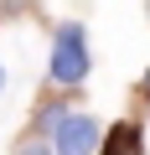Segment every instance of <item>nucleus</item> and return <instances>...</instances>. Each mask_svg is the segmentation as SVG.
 I'll use <instances>...</instances> for the list:
<instances>
[{"mask_svg":"<svg viewBox=\"0 0 150 155\" xmlns=\"http://www.w3.org/2000/svg\"><path fill=\"white\" fill-rule=\"evenodd\" d=\"M88 78V31L78 21H62L52 31V83L57 88H78Z\"/></svg>","mask_w":150,"mask_h":155,"instance_id":"1","label":"nucleus"},{"mask_svg":"<svg viewBox=\"0 0 150 155\" xmlns=\"http://www.w3.org/2000/svg\"><path fill=\"white\" fill-rule=\"evenodd\" d=\"M98 140H104V129H98L93 114H67L52 150H57V155H98Z\"/></svg>","mask_w":150,"mask_h":155,"instance_id":"2","label":"nucleus"},{"mask_svg":"<svg viewBox=\"0 0 150 155\" xmlns=\"http://www.w3.org/2000/svg\"><path fill=\"white\" fill-rule=\"evenodd\" d=\"M98 155H140V124H119V129H109V140H104Z\"/></svg>","mask_w":150,"mask_h":155,"instance_id":"3","label":"nucleus"},{"mask_svg":"<svg viewBox=\"0 0 150 155\" xmlns=\"http://www.w3.org/2000/svg\"><path fill=\"white\" fill-rule=\"evenodd\" d=\"M11 155H57V150H52V145H47L36 129H31L26 140H16V150H11Z\"/></svg>","mask_w":150,"mask_h":155,"instance_id":"4","label":"nucleus"},{"mask_svg":"<svg viewBox=\"0 0 150 155\" xmlns=\"http://www.w3.org/2000/svg\"><path fill=\"white\" fill-rule=\"evenodd\" d=\"M0 93H5V62H0Z\"/></svg>","mask_w":150,"mask_h":155,"instance_id":"5","label":"nucleus"},{"mask_svg":"<svg viewBox=\"0 0 150 155\" xmlns=\"http://www.w3.org/2000/svg\"><path fill=\"white\" fill-rule=\"evenodd\" d=\"M145 98H150V72H145Z\"/></svg>","mask_w":150,"mask_h":155,"instance_id":"6","label":"nucleus"},{"mask_svg":"<svg viewBox=\"0 0 150 155\" xmlns=\"http://www.w3.org/2000/svg\"><path fill=\"white\" fill-rule=\"evenodd\" d=\"M145 16H150V5H145Z\"/></svg>","mask_w":150,"mask_h":155,"instance_id":"7","label":"nucleus"}]
</instances>
